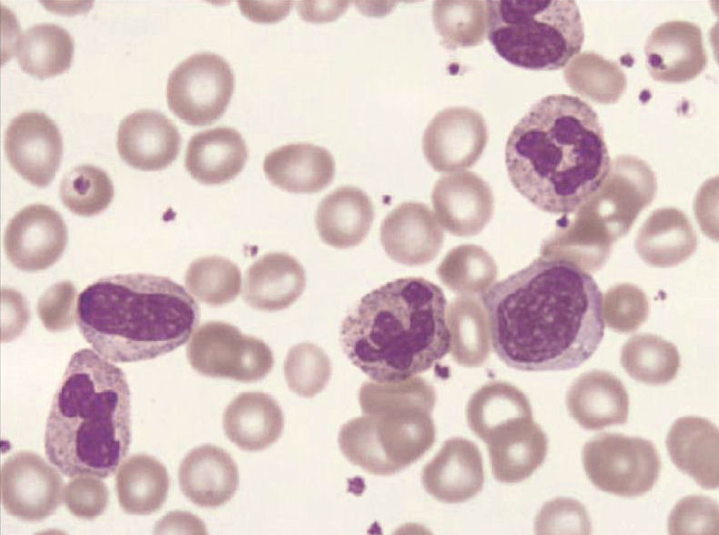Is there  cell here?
<instances>
[{
  "mask_svg": "<svg viewBox=\"0 0 719 535\" xmlns=\"http://www.w3.org/2000/svg\"><path fill=\"white\" fill-rule=\"evenodd\" d=\"M343 352L378 383L404 381L425 372L451 348L447 300L422 278H402L362 297L342 321Z\"/></svg>",
  "mask_w": 719,
  "mask_h": 535,
  "instance_id": "3",
  "label": "cell"
},
{
  "mask_svg": "<svg viewBox=\"0 0 719 535\" xmlns=\"http://www.w3.org/2000/svg\"><path fill=\"white\" fill-rule=\"evenodd\" d=\"M451 352L454 360L466 367L482 364L491 349V329L487 312L474 298H455L447 309Z\"/></svg>",
  "mask_w": 719,
  "mask_h": 535,
  "instance_id": "32",
  "label": "cell"
},
{
  "mask_svg": "<svg viewBox=\"0 0 719 535\" xmlns=\"http://www.w3.org/2000/svg\"><path fill=\"white\" fill-rule=\"evenodd\" d=\"M305 286V270L295 257L287 253H268L248 268L242 297L256 309L278 311L293 304Z\"/></svg>",
  "mask_w": 719,
  "mask_h": 535,
  "instance_id": "25",
  "label": "cell"
},
{
  "mask_svg": "<svg viewBox=\"0 0 719 535\" xmlns=\"http://www.w3.org/2000/svg\"><path fill=\"white\" fill-rule=\"evenodd\" d=\"M644 53L649 74L659 82L693 80L707 64L702 31L688 21H669L656 26L647 38Z\"/></svg>",
  "mask_w": 719,
  "mask_h": 535,
  "instance_id": "17",
  "label": "cell"
},
{
  "mask_svg": "<svg viewBox=\"0 0 719 535\" xmlns=\"http://www.w3.org/2000/svg\"><path fill=\"white\" fill-rule=\"evenodd\" d=\"M431 201L439 223L459 237L480 233L493 213L489 185L469 171L441 177L434 185Z\"/></svg>",
  "mask_w": 719,
  "mask_h": 535,
  "instance_id": "18",
  "label": "cell"
},
{
  "mask_svg": "<svg viewBox=\"0 0 719 535\" xmlns=\"http://www.w3.org/2000/svg\"><path fill=\"white\" fill-rule=\"evenodd\" d=\"M1 340L8 341L18 336L29 320L27 305L23 296L13 289H2Z\"/></svg>",
  "mask_w": 719,
  "mask_h": 535,
  "instance_id": "44",
  "label": "cell"
},
{
  "mask_svg": "<svg viewBox=\"0 0 719 535\" xmlns=\"http://www.w3.org/2000/svg\"><path fill=\"white\" fill-rule=\"evenodd\" d=\"M497 265L491 255L475 245H461L448 252L437 268L441 281L461 295L483 293L494 283Z\"/></svg>",
  "mask_w": 719,
  "mask_h": 535,
  "instance_id": "35",
  "label": "cell"
},
{
  "mask_svg": "<svg viewBox=\"0 0 719 535\" xmlns=\"http://www.w3.org/2000/svg\"><path fill=\"white\" fill-rule=\"evenodd\" d=\"M564 77L577 94L601 104L617 102L626 88L625 75L616 63L590 51L573 57Z\"/></svg>",
  "mask_w": 719,
  "mask_h": 535,
  "instance_id": "34",
  "label": "cell"
},
{
  "mask_svg": "<svg viewBox=\"0 0 719 535\" xmlns=\"http://www.w3.org/2000/svg\"><path fill=\"white\" fill-rule=\"evenodd\" d=\"M284 375L291 391L301 397L312 398L327 386L331 375L330 361L317 345L299 343L288 352Z\"/></svg>",
  "mask_w": 719,
  "mask_h": 535,
  "instance_id": "39",
  "label": "cell"
},
{
  "mask_svg": "<svg viewBox=\"0 0 719 535\" xmlns=\"http://www.w3.org/2000/svg\"><path fill=\"white\" fill-rule=\"evenodd\" d=\"M248 148L234 128L218 126L195 134L188 141L185 167L190 176L205 185L229 181L243 169Z\"/></svg>",
  "mask_w": 719,
  "mask_h": 535,
  "instance_id": "27",
  "label": "cell"
},
{
  "mask_svg": "<svg viewBox=\"0 0 719 535\" xmlns=\"http://www.w3.org/2000/svg\"><path fill=\"white\" fill-rule=\"evenodd\" d=\"M479 438L487 444L494 478L504 483L529 478L548 451L547 437L534 422L532 409L494 424Z\"/></svg>",
  "mask_w": 719,
  "mask_h": 535,
  "instance_id": "15",
  "label": "cell"
},
{
  "mask_svg": "<svg viewBox=\"0 0 719 535\" xmlns=\"http://www.w3.org/2000/svg\"><path fill=\"white\" fill-rule=\"evenodd\" d=\"M656 178L647 163L632 155L618 156L599 189L576 211L571 243L581 250L609 251L624 235L656 193Z\"/></svg>",
  "mask_w": 719,
  "mask_h": 535,
  "instance_id": "8",
  "label": "cell"
},
{
  "mask_svg": "<svg viewBox=\"0 0 719 535\" xmlns=\"http://www.w3.org/2000/svg\"><path fill=\"white\" fill-rule=\"evenodd\" d=\"M505 165L515 189L539 209L571 214L603 185L611 156L597 113L578 96L535 103L511 129Z\"/></svg>",
  "mask_w": 719,
  "mask_h": 535,
  "instance_id": "2",
  "label": "cell"
},
{
  "mask_svg": "<svg viewBox=\"0 0 719 535\" xmlns=\"http://www.w3.org/2000/svg\"><path fill=\"white\" fill-rule=\"evenodd\" d=\"M15 50L21 69L44 79L62 74L70 67L74 44L70 34L60 25L41 23L20 35Z\"/></svg>",
  "mask_w": 719,
  "mask_h": 535,
  "instance_id": "31",
  "label": "cell"
},
{
  "mask_svg": "<svg viewBox=\"0 0 719 535\" xmlns=\"http://www.w3.org/2000/svg\"><path fill=\"white\" fill-rule=\"evenodd\" d=\"M485 8L490 43L515 66L558 70L582 49L583 23L573 0H489Z\"/></svg>",
  "mask_w": 719,
  "mask_h": 535,
  "instance_id": "7",
  "label": "cell"
},
{
  "mask_svg": "<svg viewBox=\"0 0 719 535\" xmlns=\"http://www.w3.org/2000/svg\"><path fill=\"white\" fill-rule=\"evenodd\" d=\"M432 20L447 48L478 45L487 29L485 1H434Z\"/></svg>",
  "mask_w": 719,
  "mask_h": 535,
  "instance_id": "36",
  "label": "cell"
},
{
  "mask_svg": "<svg viewBox=\"0 0 719 535\" xmlns=\"http://www.w3.org/2000/svg\"><path fill=\"white\" fill-rule=\"evenodd\" d=\"M187 356L201 375L240 382L262 379L274 365L272 351L265 342L222 321L201 325L188 342Z\"/></svg>",
  "mask_w": 719,
  "mask_h": 535,
  "instance_id": "10",
  "label": "cell"
},
{
  "mask_svg": "<svg viewBox=\"0 0 719 535\" xmlns=\"http://www.w3.org/2000/svg\"><path fill=\"white\" fill-rule=\"evenodd\" d=\"M591 520L576 500L558 497L546 502L535 519L537 534H590Z\"/></svg>",
  "mask_w": 719,
  "mask_h": 535,
  "instance_id": "41",
  "label": "cell"
},
{
  "mask_svg": "<svg viewBox=\"0 0 719 535\" xmlns=\"http://www.w3.org/2000/svg\"><path fill=\"white\" fill-rule=\"evenodd\" d=\"M59 196L72 213L91 217L103 212L114 197V187L107 174L93 165L72 168L62 179Z\"/></svg>",
  "mask_w": 719,
  "mask_h": 535,
  "instance_id": "38",
  "label": "cell"
},
{
  "mask_svg": "<svg viewBox=\"0 0 719 535\" xmlns=\"http://www.w3.org/2000/svg\"><path fill=\"white\" fill-rule=\"evenodd\" d=\"M76 289L70 281L52 285L39 298L37 314L44 327L52 332L71 328L76 320Z\"/></svg>",
  "mask_w": 719,
  "mask_h": 535,
  "instance_id": "42",
  "label": "cell"
},
{
  "mask_svg": "<svg viewBox=\"0 0 719 535\" xmlns=\"http://www.w3.org/2000/svg\"><path fill=\"white\" fill-rule=\"evenodd\" d=\"M130 442V390L125 373L92 349L77 350L46 419L48 460L69 478H107L127 456Z\"/></svg>",
  "mask_w": 719,
  "mask_h": 535,
  "instance_id": "4",
  "label": "cell"
},
{
  "mask_svg": "<svg viewBox=\"0 0 719 535\" xmlns=\"http://www.w3.org/2000/svg\"><path fill=\"white\" fill-rule=\"evenodd\" d=\"M582 461L591 482L621 497H638L656 483L661 459L654 445L640 437L602 433L587 441Z\"/></svg>",
  "mask_w": 719,
  "mask_h": 535,
  "instance_id": "9",
  "label": "cell"
},
{
  "mask_svg": "<svg viewBox=\"0 0 719 535\" xmlns=\"http://www.w3.org/2000/svg\"><path fill=\"white\" fill-rule=\"evenodd\" d=\"M185 283L198 300L219 307L232 302L239 294L241 273L229 259L207 256L191 262L186 272Z\"/></svg>",
  "mask_w": 719,
  "mask_h": 535,
  "instance_id": "37",
  "label": "cell"
},
{
  "mask_svg": "<svg viewBox=\"0 0 719 535\" xmlns=\"http://www.w3.org/2000/svg\"><path fill=\"white\" fill-rule=\"evenodd\" d=\"M425 490L445 503H460L482 490L484 472L478 447L469 439L451 438L428 462L421 474Z\"/></svg>",
  "mask_w": 719,
  "mask_h": 535,
  "instance_id": "21",
  "label": "cell"
},
{
  "mask_svg": "<svg viewBox=\"0 0 719 535\" xmlns=\"http://www.w3.org/2000/svg\"><path fill=\"white\" fill-rule=\"evenodd\" d=\"M187 291L162 276L130 273L97 279L79 294L76 322L86 342L113 362L153 359L184 345L199 322Z\"/></svg>",
  "mask_w": 719,
  "mask_h": 535,
  "instance_id": "5",
  "label": "cell"
},
{
  "mask_svg": "<svg viewBox=\"0 0 719 535\" xmlns=\"http://www.w3.org/2000/svg\"><path fill=\"white\" fill-rule=\"evenodd\" d=\"M180 143L177 126L163 114L150 109L126 116L116 134L121 158L143 171H157L169 166L178 155Z\"/></svg>",
  "mask_w": 719,
  "mask_h": 535,
  "instance_id": "20",
  "label": "cell"
},
{
  "mask_svg": "<svg viewBox=\"0 0 719 535\" xmlns=\"http://www.w3.org/2000/svg\"><path fill=\"white\" fill-rule=\"evenodd\" d=\"M380 242L392 260L408 266L424 265L440 252L443 231L426 205L405 202L382 221Z\"/></svg>",
  "mask_w": 719,
  "mask_h": 535,
  "instance_id": "19",
  "label": "cell"
},
{
  "mask_svg": "<svg viewBox=\"0 0 719 535\" xmlns=\"http://www.w3.org/2000/svg\"><path fill=\"white\" fill-rule=\"evenodd\" d=\"M223 427L228 439L246 451H259L276 442L284 416L277 401L263 392H243L227 407Z\"/></svg>",
  "mask_w": 719,
  "mask_h": 535,
  "instance_id": "28",
  "label": "cell"
},
{
  "mask_svg": "<svg viewBox=\"0 0 719 535\" xmlns=\"http://www.w3.org/2000/svg\"><path fill=\"white\" fill-rule=\"evenodd\" d=\"M566 406L581 427L599 430L626 423L629 398L623 382L614 375L592 370L582 374L570 387Z\"/></svg>",
  "mask_w": 719,
  "mask_h": 535,
  "instance_id": "24",
  "label": "cell"
},
{
  "mask_svg": "<svg viewBox=\"0 0 719 535\" xmlns=\"http://www.w3.org/2000/svg\"><path fill=\"white\" fill-rule=\"evenodd\" d=\"M481 301L495 353L518 370L578 368L604 335L597 283L565 258L540 256L481 293Z\"/></svg>",
  "mask_w": 719,
  "mask_h": 535,
  "instance_id": "1",
  "label": "cell"
},
{
  "mask_svg": "<svg viewBox=\"0 0 719 535\" xmlns=\"http://www.w3.org/2000/svg\"><path fill=\"white\" fill-rule=\"evenodd\" d=\"M670 534H718V505L705 496L691 495L679 500L668 518Z\"/></svg>",
  "mask_w": 719,
  "mask_h": 535,
  "instance_id": "40",
  "label": "cell"
},
{
  "mask_svg": "<svg viewBox=\"0 0 719 535\" xmlns=\"http://www.w3.org/2000/svg\"><path fill=\"white\" fill-rule=\"evenodd\" d=\"M235 88L229 64L213 53L188 56L170 73L167 83L169 109L192 126H205L226 111Z\"/></svg>",
  "mask_w": 719,
  "mask_h": 535,
  "instance_id": "11",
  "label": "cell"
},
{
  "mask_svg": "<svg viewBox=\"0 0 719 535\" xmlns=\"http://www.w3.org/2000/svg\"><path fill=\"white\" fill-rule=\"evenodd\" d=\"M621 363L633 379L648 385H663L676 377L680 356L676 347L661 337L639 334L623 345Z\"/></svg>",
  "mask_w": 719,
  "mask_h": 535,
  "instance_id": "33",
  "label": "cell"
},
{
  "mask_svg": "<svg viewBox=\"0 0 719 535\" xmlns=\"http://www.w3.org/2000/svg\"><path fill=\"white\" fill-rule=\"evenodd\" d=\"M5 152L11 167L24 179L45 187L59 168L63 155L62 136L46 114L23 112L5 130Z\"/></svg>",
  "mask_w": 719,
  "mask_h": 535,
  "instance_id": "14",
  "label": "cell"
},
{
  "mask_svg": "<svg viewBox=\"0 0 719 535\" xmlns=\"http://www.w3.org/2000/svg\"><path fill=\"white\" fill-rule=\"evenodd\" d=\"M373 218L374 208L369 196L358 187L344 186L321 200L315 221L323 242L337 248H349L363 241Z\"/></svg>",
  "mask_w": 719,
  "mask_h": 535,
  "instance_id": "29",
  "label": "cell"
},
{
  "mask_svg": "<svg viewBox=\"0 0 719 535\" xmlns=\"http://www.w3.org/2000/svg\"><path fill=\"white\" fill-rule=\"evenodd\" d=\"M268 180L291 193H316L329 186L335 162L325 148L309 143L289 144L267 155L263 163Z\"/></svg>",
  "mask_w": 719,
  "mask_h": 535,
  "instance_id": "26",
  "label": "cell"
},
{
  "mask_svg": "<svg viewBox=\"0 0 719 535\" xmlns=\"http://www.w3.org/2000/svg\"><path fill=\"white\" fill-rule=\"evenodd\" d=\"M488 141L482 116L469 107L453 106L439 112L426 127L423 154L438 172H453L473 166Z\"/></svg>",
  "mask_w": 719,
  "mask_h": 535,
  "instance_id": "13",
  "label": "cell"
},
{
  "mask_svg": "<svg viewBox=\"0 0 719 535\" xmlns=\"http://www.w3.org/2000/svg\"><path fill=\"white\" fill-rule=\"evenodd\" d=\"M63 490L58 471L35 452H16L2 466L3 507L21 520L35 522L54 514L63 501Z\"/></svg>",
  "mask_w": 719,
  "mask_h": 535,
  "instance_id": "12",
  "label": "cell"
},
{
  "mask_svg": "<svg viewBox=\"0 0 719 535\" xmlns=\"http://www.w3.org/2000/svg\"><path fill=\"white\" fill-rule=\"evenodd\" d=\"M67 243V229L61 215L44 204L22 208L8 223L4 247L18 269L34 272L54 265Z\"/></svg>",
  "mask_w": 719,
  "mask_h": 535,
  "instance_id": "16",
  "label": "cell"
},
{
  "mask_svg": "<svg viewBox=\"0 0 719 535\" xmlns=\"http://www.w3.org/2000/svg\"><path fill=\"white\" fill-rule=\"evenodd\" d=\"M169 489L166 467L147 454L130 456L119 467L116 490L123 510L133 515H148L165 503Z\"/></svg>",
  "mask_w": 719,
  "mask_h": 535,
  "instance_id": "30",
  "label": "cell"
},
{
  "mask_svg": "<svg viewBox=\"0 0 719 535\" xmlns=\"http://www.w3.org/2000/svg\"><path fill=\"white\" fill-rule=\"evenodd\" d=\"M238 470L223 449L205 444L190 450L180 463L178 482L184 495L202 508L229 501L238 486Z\"/></svg>",
  "mask_w": 719,
  "mask_h": 535,
  "instance_id": "22",
  "label": "cell"
},
{
  "mask_svg": "<svg viewBox=\"0 0 719 535\" xmlns=\"http://www.w3.org/2000/svg\"><path fill=\"white\" fill-rule=\"evenodd\" d=\"M64 500L75 516L92 520L101 515L108 503L106 484L89 475L76 476L65 488Z\"/></svg>",
  "mask_w": 719,
  "mask_h": 535,
  "instance_id": "43",
  "label": "cell"
},
{
  "mask_svg": "<svg viewBox=\"0 0 719 535\" xmlns=\"http://www.w3.org/2000/svg\"><path fill=\"white\" fill-rule=\"evenodd\" d=\"M359 400L364 415L345 423L338 439L352 464L374 475H390L418 460L433 445L430 412L435 393L421 378L365 382Z\"/></svg>",
  "mask_w": 719,
  "mask_h": 535,
  "instance_id": "6",
  "label": "cell"
},
{
  "mask_svg": "<svg viewBox=\"0 0 719 535\" xmlns=\"http://www.w3.org/2000/svg\"><path fill=\"white\" fill-rule=\"evenodd\" d=\"M666 448L673 463L704 490L719 486V432L710 420L683 417L672 425Z\"/></svg>",
  "mask_w": 719,
  "mask_h": 535,
  "instance_id": "23",
  "label": "cell"
}]
</instances>
